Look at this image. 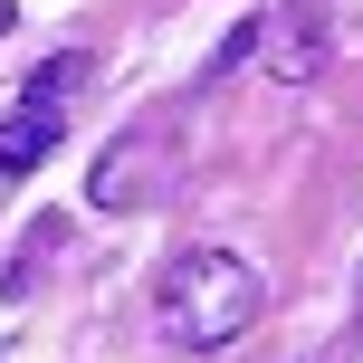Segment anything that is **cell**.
<instances>
[{"label": "cell", "mask_w": 363, "mask_h": 363, "mask_svg": "<svg viewBox=\"0 0 363 363\" xmlns=\"http://www.w3.org/2000/svg\"><path fill=\"white\" fill-rule=\"evenodd\" d=\"M268 306V277L249 268L239 249H182L163 277H153V325L172 335L182 354H220L258 325Z\"/></svg>", "instance_id": "cell-1"}, {"label": "cell", "mask_w": 363, "mask_h": 363, "mask_svg": "<svg viewBox=\"0 0 363 363\" xmlns=\"http://www.w3.org/2000/svg\"><path fill=\"white\" fill-rule=\"evenodd\" d=\"M163 163H172V144L163 134H125V144H106V163H96V182H86V201L96 211H144L153 191H163Z\"/></svg>", "instance_id": "cell-2"}, {"label": "cell", "mask_w": 363, "mask_h": 363, "mask_svg": "<svg viewBox=\"0 0 363 363\" xmlns=\"http://www.w3.org/2000/svg\"><path fill=\"white\" fill-rule=\"evenodd\" d=\"M258 57H268V77L306 86V77L325 67V19H315V0H287V10L258 19Z\"/></svg>", "instance_id": "cell-3"}, {"label": "cell", "mask_w": 363, "mask_h": 363, "mask_svg": "<svg viewBox=\"0 0 363 363\" xmlns=\"http://www.w3.org/2000/svg\"><path fill=\"white\" fill-rule=\"evenodd\" d=\"M57 134H67V106H57L48 86H29L10 115H0V182H19V172H38L57 153Z\"/></svg>", "instance_id": "cell-4"}, {"label": "cell", "mask_w": 363, "mask_h": 363, "mask_svg": "<svg viewBox=\"0 0 363 363\" xmlns=\"http://www.w3.org/2000/svg\"><path fill=\"white\" fill-rule=\"evenodd\" d=\"M10 19H19V10H10V0H0V29H10Z\"/></svg>", "instance_id": "cell-5"}, {"label": "cell", "mask_w": 363, "mask_h": 363, "mask_svg": "<svg viewBox=\"0 0 363 363\" xmlns=\"http://www.w3.org/2000/svg\"><path fill=\"white\" fill-rule=\"evenodd\" d=\"M325 363H335V354H325Z\"/></svg>", "instance_id": "cell-6"}]
</instances>
